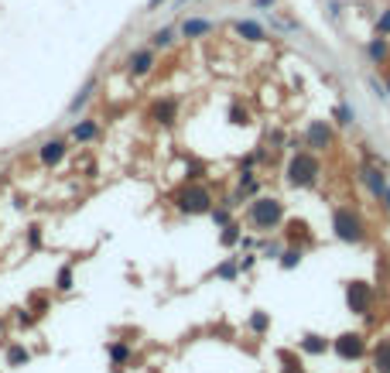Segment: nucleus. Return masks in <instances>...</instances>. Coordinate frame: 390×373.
I'll use <instances>...</instances> for the list:
<instances>
[{"label":"nucleus","mask_w":390,"mask_h":373,"mask_svg":"<svg viewBox=\"0 0 390 373\" xmlns=\"http://www.w3.org/2000/svg\"><path fill=\"white\" fill-rule=\"evenodd\" d=\"M315 179H318V161L308 151H294L291 161H288V182L305 188V185H311Z\"/></svg>","instance_id":"obj_1"},{"label":"nucleus","mask_w":390,"mask_h":373,"mask_svg":"<svg viewBox=\"0 0 390 373\" xmlns=\"http://www.w3.org/2000/svg\"><path fill=\"white\" fill-rule=\"evenodd\" d=\"M332 230H336V236L346 240V243H360V240H363V219H360V212H353V209H346V205L336 209Z\"/></svg>","instance_id":"obj_2"},{"label":"nucleus","mask_w":390,"mask_h":373,"mask_svg":"<svg viewBox=\"0 0 390 373\" xmlns=\"http://www.w3.org/2000/svg\"><path fill=\"white\" fill-rule=\"evenodd\" d=\"M281 216H285V209H281L278 199H257V202L250 205V223H254L257 230H274V226L281 223Z\"/></svg>","instance_id":"obj_3"},{"label":"nucleus","mask_w":390,"mask_h":373,"mask_svg":"<svg viewBox=\"0 0 390 373\" xmlns=\"http://www.w3.org/2000/svg\"><path fill=\"white\" fill-rule=\"evenodd\" d=\"M178 209H182V212H192V216L209 212V209H212V195L202 185H189L185 192H178Z\"/></svg>","instance_id":"obj_4"},{"label":"nucleus","mask_w":390,"mask_h":373,"mask_svg":"<svg viewBox=\"0 0 390 373\" xmlns=\"http://www.w3.org/2000/svg\"><path fill=\"white\" fill-rule=\"evenodd\" d=\"M370 298H373V291H370L367 281H349L346 301H349V308H353L356 315H367V312H370Z\"/></svg>","instance_id":"obj_5"},{"label":"nucleus","mask_w":390,"mask_h":373,"mask_svg":"<svg viewBox=\"0 0 390 373\" xmlns=\"http://www.w3.org/2000/svg\"><path fill=\"white\" fill-rule=\"evenodd\" d=\"M336 353H339L342 360H363V356H367V339H363L360 332H346V336L336 339Z\"/></svg>","instance_id":"obj_6"},{"label":"nucleus","mask_w":390,"mask_h":373,"mask_svg":"<svg viewBox=\"0 0 390 373\" xmlns=\"http://www.w3.org/2000/svg\"><path fill=\"white\" fill-rule=\"evenodd\" d=\"M154 69V48L147 45V48H134L130 55H127V72L134 76V79H141V76H147Z\"/></svg>","instance_id":"obj_7"},{"label":"nucleus","mask_w":390,"mask_h":373,"mask_svg":"<svg viewBox=\"0 0 390 373\" xmlns=\"http://www.w3.org/2000/svg\"><path fill=\"white\" fill-rule=\"evenodd\" d=\"M305 144L315 148V151H329L332 148V127L322 123V120H311L308 130H305Z\"/></svg>","instance_id":"obj_8"},{"label":"nucleus","mask_w":390,"mask_h":373,"mask_svg":"<svg viewBox=\"0 0 390 373\" xmlns=\"http://www.w3.org/2000/svg\"><path fill=\"white\" fill-rule=\"evenodd\" d=\"M175 113H178V99H172V96H165V99H158L154 106H151V120H158V123H175Z\"/></svg>","instance_id":"obj_9"},{"label":"nucleus","mask_w":390,"mask_h":373,"mask_svg":"<svg viewBox=\"0 0 390 373\" xmlns=\"http://www.w3.org/2000/svg\"><path fill=\"white\" fill-rule=\"evenodd\" d=\"M233 31L243 38V41H267V31H264V24H257V21H233Z\"/></svg>","instance_id":"obj_10"},{"label":"nucleus","mask_w":390,"mask_h":373,"mask_svg":"<svg viewBox=\"0 0 390 373\" xmlns=\"http://www.w3.org/2000/svg\"><path fill=\"white\" fill-rule=\"evenodd\" d=\"M363 52H367V59H370L373 65H384V62H390V38H380V34H377Z\"/></svg>","instance_id":"obj_11"},{"label":"nucleus","mask_w":390,"mask_h":373,"mask_svg":"<svg viewBox=\"0 0 390 373\" xmlns=\"http://www.w3.org/2000/svg\"><path fill=\"white\" fill-rule=\"evenodd\" d=\"M212 31V21H205V17H189L185 24H182V34L185 38H202V34H209Z\"/></svg>","instance_id":"obj_12"},{"label":"nucleus","mask_w":390,"mask_h":373,"mask_svg":"<svg viewBox=\"0 0 390 373\" xmlns=\"http://www.w3.org/2000/svg\"><path fill=\"white\" fill-rule=\"evenodd\" d=\"M373 370L377 373H390V339H380L373 350Z\"/></svg>","instance_id":"obj_13"},{"label":"nucleus","mask_w":390,"mask_h":373,"mask_svg":"<svg viewBox=\"0 0 390 373\" xmlns=\"http://www.w3.org/2000/svg\"><path fill=\"white\" fill-rule=\"evenodd\" d=\"M62 158H65V144H62V141L41 144V161H45V165H59Z\"/></svg>","instance_id":"obj_14"},{"label":"nucleus","mask_w":390,"mask_h":373,"mask_svg":"<svg viewBox=\"0 0 390 373\" xmlns=\"http://www.w3.org/2000/svg\"><path fill=\"white\" fill-rule=\"evenodd\" d=\"M360 175H363V185L370 188L373 195H384V192H387V185H384V175H380L377 168H363Z\"/></svg>","instance_id":"obj_15"},{"label":"nucleus","mask_w":390,"mask_h":373,"mask_svg":"<svg viewBox=\"0 0 390 373\" xmlns=\"http://www.w3.org/2000/svg\"><path fill=\"white\" fill-rule=\"evenodd\" d=\"M96 134H99V127H96V123H93V120H83V123H76V127H72V137H76L79 144H86V141H93Z\"/></svg>","instance_id":"obj_16"},{"label":"nucleus","mask_w":390,"mask_h":373,"mask_svg":"<svg viewBox=\"0 0 390 373\" xmlns=\"http://www.w3.org/2000/svg\"><path fill=\"white\" fill-rule=\"evenodd\" d=\"M175 45V28H161L151 34V48H172Z\"/></svg>","instance_id":"obj_17"},{"label":"nucleus","mask_w":390,"mask_h":373,"mask_svg":"<svg viewBox=\"0 0 390 373\" xmlns=\"http://www.w3.org/2000/svg\"><path fill=\"white\" fill-rule=\"evenodd\" d=\"M93 93H96V79H90V83H86V86H83V93L76 96V99H72V106H69V110H72V113H76V110H79V106H86V103H90V99H93Z\"/></svg>","instance_id":"obj_18"},{"label":"nucleus","mask_w":390,"mask_h":373,"mask_svg":"<svg viewBox=\"0 0 390 373\" xmlns=\"http://www.w3.org/2000/svg\"><path fill=\"white\" fill-rule=\"evenodd\" d=\"M332 117H336V123H339V127H349V123H353V106H349V103H336Z\"/></svg>","instance_id":"obj_19"},{"label":"nucleus","mask_w":390,"mask_h":373,"mask_svg":"<svg viewBox=\"0 0 390 373\" xmlns=\"http://www.w3.org/2000/svg\"><path fill=\"white\" fill-rule=\"evenodd\" d=\"M373 31L380 34V38H390V3L377 14V21H373Z\"/></svg>","instance_id":"obj_20"},{"label":"nucleus","mask_w":390,"mask_h":373,"mask_svg":"<svg viewBox=\"0 0 390 373\" xmlns=\"http://www.w3.org/2000/svg\"><path fill=\"white\" fill-rule=\"evenodd\" d=\"M325 346H329V343H325L322 336H305V339H301V350H305V353H325Z\"/></svg>","instance_id":"obj_21"},{"label":"nucleus","mask_w":390,"mask_h":373,"mask_svg":"<svg viewBox=\"0 0 390 373\" xmlns=\"http://www.w3.org/2000/svg\"><path fill=\"white\" fill-rule=\"evenodd\" d=\"M229 123H236V127H243V123H250V113L240 106V103H233L229 106Z\"/></svg>","instance_id":"obj_22"},{"label":"nucleus","mask_w":390,"mask_h":373,"mask_svg":"<svg viewBox=\"0 0 390 373\" xmlns=\"http://www.w3.org/2000/svg\"><path fill=\"white\" fill-rule=\"evenodd\" d=\"M7 363H10V367H21V363H28V350H21V346H14V350L7 353Z\"/></svg>","instance_id":"obj_23"},{"label":"nucleus","mask_w":390,"mask_h":373,"mask_svg":"<svg viewBox=\"0 0 390 373\" xmlns=\"http://www.w3.org/2000/svg\"><path fill=\"white\" fill-rule=\"evenodd\" d=\"M298 261H301V250H298V247H291V250L281 254V268H298Z\"/></svg>","instance_id":"obj_24"},{"label":"nucleus","mask_w":390,"mask_h":373,"mask_svg":"<svg viewBox=\"0 0 390 373\" xmlns=\"http://www.w3.org/2000/svg\"><path fill=\"white\" fill-rule=\"evenodd\" d=\"M267 325H271V319H267V315H264V312H257V315H254V319H250V329H254V332H264V329H267Z\"/></svg>","instance_id":"obj_25"},{"label":"nucleus","mask_w":390,"mask_h":373,"mask_svg":"<svg viewBox=\"0 0 390 373\" xmlns=\"http://www.w3.org/2000/svg\"><path fill=\"white\" fill-rule=\"evenodd\" d=\"M216 274H219L223 281H233V278H236V264H233V261H226V264H219V271H216Z\"/></svg>","instance_id":"obj_26"},{"label":"nucleus","mask_w":390,"mask_h":373,"mask_svg":"<svg viewBox=\"0 0 390 373\" xmlns=\"http://www.w3.org/2000/svg\"><path fill=\"white\" fill-rule=\"evenodd\" d=\"M72 288V268H62L59 271V291H69Z\"/></svg>","instance_id":"obj_27"},{"label":"nucleus","mask_w":390,"mask_h":373,"mask_svg":"<svg viewBox=\"0 0 390 373\" xmlns=\"http://www.w3.org/2000/svg\"><path fill=\"white\" fill-rule=\"evenodd\" d=\"M219 240H223V243H226V247H233V243H236V240H240V230H236V226H226V230H223V236H219Z\"/></svg>","instance_id":"obj_28"},{"label":"nucleus","mask_w":390,"mask_h":373,"mask_svg":"<svg viewBox=\"0 0 390 373\" xmlns=\"http://www.w3.org/2000/svg\"><path fill=\"white\" fill-rule=\"evenodd\" d=\"M281 363H285V373H301V367H298V360L291 353H281Z\"/></svg>","instance_id":"obj_29"},{"label":"nucleus","mask_w":390,"mask_h":373,"mask_svg":"<svg viewBox=\"0 0 390 373\" xmlns=\"http://www.w3.org/2000/svg\"><path fill=\"white\" fill-rule=\"evenodd\" d=\"M110 356H113V363H127L130 350H127V346H113V350H110Z\"/></svg>","instance_id":"obj_30"},{"label":"nucleus","mask_w":390,"mask_h":373,"mask_svg":"<svg viewBox=\"0 0 390 373\" xmlns=\"http://www.w3.org/2000/svg\"><path fill=\"white\" fill-rule=\"evenodd\" d=\"M308 226L305 223H291V240H308V233H305Z\"/></svg>","instance_id":"obj_31"},{"label":"nucleus","mask_w":390,"mask_h":373,"mask_svg":"<svg viewBox=\"0 0 390 373\" xmlns=\"http://www.w3.org/2000/svg\"><path fill=\"white\" fill-rule=\"evenodd\" d=\"M212 216H216V223H223V226H226V219H229V212H226V209H216Z\"/></svg>","instance_id":"obj_32"},{"label":"nucleus","mask_w":390,"mask_h":373,"mask_svg":"<svg viewBox=\"0 0 390 373\" xmlns=\"http://www.w3.org/2000/svg\"><path fill=\"white\" fill-rule=\"evenodd\" d=\"M257 7H274V0H254Z\"/></svg>","instance_id":"obj_33"},{"label":"nucleus","mask_w":390,"mask_h":373,"mask_svg":"<svg viewBox=\"0 0 390 373\" xmlns=\"http://www.w3.org/2000/svg\"><path fill=\"white\" fill-rule=\"evenodd\" d=\"M384 199H387V209H390V188H387V192H384Z\"/></svg>","instance_id":"obj_34"},{"label":"nucleus","mask_w":390,"mask_h":373,"mask_svg":"<svg viewBox=\"0 0 390 373\" xmlns=\"http://www.w3.org/2000/svg\"><path fill=\"white\" fill-rule=\"evenodd\" d=\"M387 96H390V76H387Z\"/></svg>","instance_id":"obj_35"}]
</instances>
